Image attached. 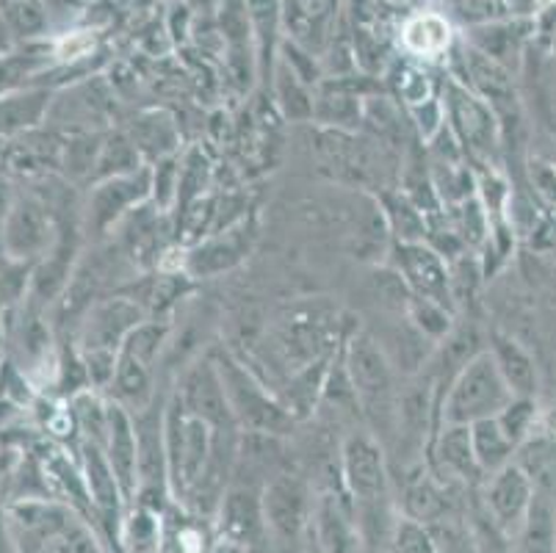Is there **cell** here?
<instances>
[{"instance_id":"8992f818","label":"cell","mask_w":556,"mask_h":553,"mask_svg":"<svg viewBox=\"0 0 556 553\" xmlns=\"http://www.w3.org/2000/svg\"><path fill=\"white\" fill-rule=\"evenodd\" d=\"M316 499L300 474L277 470L263 485V515L275 553H296L313 524Z\"/></svg>"},{"instance_id":"9c48e42d","label":"cell","mask_w":556,"mask_h":553,"mask_svg":"<svg viewBox=\"0 0 556 553\" xmlns=\"http://www.w3.org/2000/svg\"><path fill=\"white\" fill-rule=\"evenodd\" d=\"M263 485L266 481L241 479L232 474L225 495L219 501V537L239 542L250 553H275L263 515Z\"/></svg>"},{"instance_id":"7a4b0ae2","label":"cell","mask_w":556,"mask_h":553,"mask_svg":"<svg viewBox=\"0 0 556 553\" xmlns=\"http://www.w3.org/2000/svg\"><path fill=\"white\" fill-rule=\"evenodd\" d=\"M338 470L366 545L371 531L379 529V520H388V504H391V476L379 438H374L371 432L349 435L341 445Z\"/></svg>"},{"instance_id":"5bb4252c","label":"cell","mask_w":556,"mask_h":553,"mask_svg":"<svg viewBox=\"0 0 556 553\" xmlns=\"http://www.w3.org/2000/svg\"><path fill=\"white\" fill-rule=\"evenodd\" d=\"M148 194H153V175H150V169L105 177L98 189L92 191V197H89L92 227L103 236Z\"/></svg>"},{"instance_id":"4dcf8cb0","label":"cell","mask_w":556,"mask_h":553,"mask_svg":"<svg viewBox=\"0 0 556 553\" xmlns=\"http://www.w3.org/2000/svg\"><path fill=\"white\" fill-rule=\"evenodd\" d=\"M150 175H153L155 200H159L161 208H169L172 200H178V183H180L178 159H161Z\"/></svg>"},{"instance_id":"603a6c76","label":"cell","mask_w":556,"mask_h":553,"mask_svg":"<svg viewBox=\"0 0 556 553\" xmlns=\"http://www.w3.org/2000/svg\"><path fill=\"white\" fill-rule=\"evenodd\" d=\"M523 553H556V501L534 490L532 510L520 531Z\"/></svg>"},{"instance_id":"d590c367","label":"cell","mask_w":556,"mask_h":553,"mask_svg":"<svg viewBox=\"0 0 556 553\" xmlns=\"http://www.w3.org/2000/svg\"><path fill=\"white\" fill-rule=\"evenodd\" d=\"M0 365H3V335H0Z\"/></svg>"},{"instance_id":"8d00e7d4","label":"cell","mask_w":556,"mask_h":553,"mask_svg":"<svg viewBox=\"0 0 556 553\" xmlns=\"http://www.w3.org/2000/svg\"><path fill=\"white\" fill-rule=\"evenodd\" d=\"M59 3H78V0H59Z\"/></svg>"},{"instance_id":"d6a6232c","label":"cell","mask_w":556,"mask_h":553,"mask_svg":"<svg viewBox=\"0 0 556 553\" xmlns=\"http://www.w3.org/2000/svg\"><path fill=\"white\" fill-rule=\"evenodd\" d=\"M0 553H17V542H14L12 529H9L7 512H0Z\"/></svg>"},{"instance_id":"d6986e66","label":"cell","mask_w":556,"mask_h":553,"mask_svg":"<svg viewBox=\"0 0 556 553\" xmlns=\"http://www.w3.org/2000/svg\"><path fill=\"white\" fill-rule=\"evenodd\" d=\"M490 354H493L498 372L507 379L509 390H513L515 395H526V399H534V395H538V365H534L532 354L526 352L515 338H509V335L504 332H493Z\"/></svg>"},{"instance_id":"74e56055","label":"cell","mask_w":556,"mask_h":553,"mask_svg":"<svg viewBox=\"0 0 556 553\" xmlns=\"http://www.w3.org/2000/svg\"><path fill=\"white\" fill-rule=\"evenodd\" d=\"M105 553H109V551H105Z\"/></svg>"},{"instance_id":"7c38bea8","label":"cell","mask_w":556,"mask_h":553,"mask_svg":"<svg viewBox=\"0 0 556 553\" xmlns=\"http://www.w3.org/2000/svg\"><path fill=\"white\" fill-rule=\"evenodd\" d=\"M396 255H393V268L404 277L413 297L432 299L454 311V291H452V272L443 255L427 241H396Z\"/></svg>"},{"instance_id":"6da1fadb","label":"cell","mask_w":556,"mask_h":553,"mask_svg":"<svg viewBox=\"0 0 556 553\" xmlns=\"http://www.w3.org/2000/svg\"><path fill=\"white\" fill-rule=\"evenodd\" d=\"M341 352L352 388H355L357 404H361V415L371 426L374 438H379V443H382V438L396 435L399 372L393 368L382 343L371 332L346 335Z\"/></svg>"},{"instance_id":"d4e9b609","label":"cell","mask_w":556,"mask_h":553,"mask_svg":"<svg viewBox=\"0 0 556 553\" xmlns=\"http://www.w3.org/2000/svg\"><path fill=\"white\" fill-rule=\"evenodd\" d=\"M386 219L388 227L393 230L396 241H424L427 238V222H424V211L409 200L407 194L386 197Z\"/></svg>"},{"instance_id":"9a60e30c","label":"cell","mask_w":556,"mask_h":553,"mask_svg":"<svg viewBox=\"0 0 556 553\" xmlns=\"http://www.w3.org/2000/svg\"><path fill=\"white\" fill-rule=\"evenodd\" d=\"M103 451L130 510L139 495V438H136L134 415L119 402L109 404V435H105Z\"/></svg>"},{"instance_id":"e575fe53","label":"cell","mask_w":556,"mask_h":553,"mask_svg":"<svg viewBox=\"0 0 556 553\" xmlns=\"http://www.w3.org/2000/svg\"><path fill=\"white\" fill-rule=\"evenodd\" d=\"M7 152H9V144H7V139L0 136V166H3V161H7Z\"/></svg>"},{"instance_id":"f1b7e54d","label":"cell","mask_w":556,"mask_h":553,"mask_svg":"<svg viewBox=\"0 0 556 553\" xmlns=\"http://www.w3.org/2000/svg\"><path fill=\"white\" fill-rule=\"evenodd\" d=\"M277 103H280L282 114L294 122L313 120V109H316V100L307 95L305 80L291 67L282 70L280 80H277Z\"/></svg>"},{"instance_id":"ac0fdd59","label":"cell","mask_w":556,"mask_h":553,"mask_svg":"<svg viewBox=\"0 0 556 553\" xmlns=\"http://www.w3.org/2000/svg\"><path fill=\"white\" fill-rule=\"evenodd\" d=\"M404 517L418 524H438L452 517V499L446 481L434 474L409 476L404 485Z\"/></svg>"},{"instance_id":"30bf717a","label":"cell","mask_w":556,"mask_h":553,"mask_svg":"<svg viewBox=\"0 0 556 553\" xmlns=\"http://www.w3.org/2000/svg\"><path fill=\"white\" fill-rule=\"evenodd\" d=\"M148 322V307L134 297L98 299L86 311L78 329L80 352H109L119 354L128 335L139 324Z\"/></svg>"},{"instance_id":"2e32d148","label":"cell","mask_w":556,"mask_h":553,"mask_svg":"<svg viewBox=\"0 0 556 553\" xmlns=\"http://www.w3.org/2000/svg\"><path fill=\"white\" fill-rule=\"evenodd\" d=\"M252 238H255V227L244 219L241 225L230 227L222 238H211L191 250V255L186 257V272L191 277H214V274L230 272L247 257Z\"/></svg>"},{"instance_id":"484cf974","label":"cell","mask_w":556,"mask_h":553,"mask_svg":"<svg viewBox=\"0 0 556 553\" xmlns=\"http://www.w3.org/2000/svg\"><path fill=\"white\" fill-rule=\"evenodd\" d=\"M366 109L361 105V98H349V95H325L318 98L313 109V120L332 130H355L361 128Z\"/></svg>"},{"instance_id":"52a82bcc","label":"cell","mask_w":556,"mask_h":553,"mask_svg":"<svg viewBox=\"0 0 556 553\" xmlns=\"http://www.w3.org/2000/svg\"><path fill=\"white\" fill-rule=\"evenodd\" d=\"M169 327L159 322H144L128 335L119 354H116V374H114V393L116 402L128 407L130 413L150 407L155 399L153 390V368L159 360L161 347L166 341Z\"/></svg>"},{"instance_id":"e0dca14e","label":"cell","mask_w":556,"mask_h":553,"mask_svg":"<svg viewBox=\"0 0 556 553\" xmlns=\"http://www.w3.org/2000/svg\"><path fill=\"white\" fill-rule=\"evenodd\" d=\"M432 454H434V476L446 479L448 485L468 481L484 476L477 465L471 445V426H443L441 435L432 438Z\"/></svg>"},{"instance_id":"4fadbf2b","label":"cell","mask_w":556,"mask_h":553,"mask_svg":"<svg viewBox=\"0 0 556 553\" xmlns=\"http://www.w3.org/2000/svg\"><path fill=\"white\" fill-rule=\"evenodd\" d=\"M446 116L448 128L457 136L459 144L471 147L477 155H490L498 144V122L493 109L482 98L471 95L465 86L448 80L446 86Z\"/></svg>"},{"instance_id":"f546056e","label":"cell","mask_w":556,"mask_h":553,"mask_svg":"<svg viewBox=\"0 0 556 553\" xmlns=\"http://www.w3.org/2000/svg\"><path fill=\"white\" fill-rule=\"evenodd\" d=\"M3 14H7V23L20 37H37L48 25V14H45V7L39 0H9Z\"/></svg>"},{"instance_id":"cb8c5ba5","label":"cell","mask_w":556,"mask_h":553,"mask_svg":"<svg viewBox=\"0 0 556 553\" xmlns=\"http://www.w3.org/2000/svg\"><path fill=\"white\" fill-rule=\"evenodd\" d=\"M452 39V28L443 17L438 14H424V17L409 20L404 28V45L409 53L416 55H438L448 48Z\"/></svg>"},{"instance_id":"44dd1931","label":"cell","mask_w":556,"mask_h":553,"mask_svg":"<svg viewBox=\"0 0 556 553\" xmlns=\"http://www.w3.org/2000/svg\"><path fill=\"white\" fill-rule=\"evenodd\" d=\"M515 463L529 474L538 493L551 495L556 501V435H538L529 438L515 454Z\"/></svg>"},{"instance_id":"ffe728a7","label":"cell","mask_w":556,"mask_h":553,"mask_svg":"<svg viewBox=\"0 0 556 553\" xmlns=\"http://www.w3.org/2000/svg\"><path fill=\"white\" fill-rule=\"evenodd\" d=\"M50 109V95L45 89L20 91V95H9L0 98V136L12 139L20 134H31L42 125Z\"/></svg>"},{"instance_id":"836d02e7","label":"cell","mask_w":556,"mask_h":553,"mask_svg":"<svg viewBox=\"0 0 556 553\" xmlns=\"http://www.w3.org/2000/svg\"><path fill=\"white\" fill-rule=\"evenodd\" d=\"M296 553H330V551H327V545H325V542L318 540L316 529H313V524H311V529H307L305 540H302L300 551H296Z\"/></svg>"},{"instance_id":"277c9868","label":"cell","mask_w":556,"mask_h":553,"mask_svg":"<svg viewBox=\"0 0 556 553\" xmlns=\"http://www.w3.org/2000/svg\"><path fill=\"white\" fill-rule=\"evenodd\" d=\"M515 393L502 377L493 354L479 352L463 372L452 379L446 393L438 402V418L443 426H471L477 420L495 418Z\"/></svg>"},{"instance_id":"ba28073f","label":"cell","mask_w":556,"mask_h":553,"mask_svg":"<svg viewBox=\"0 0 556 553\" xmlns=\"http://www.w3.org/2000/svg\"><path fill=\"white\" fill-rule=\"evenodd\" d=\"M59 230L53 211L42 200L31 194H17L9 211L7 222L0 227V247L9 263L37 266L59 241Z\"/></svg>"},{"instance_id":"4316f807","label":"cell","mask_w":556,"mask_h":553,"mask_svg":"<svg viewBox=\"0 0 556 553\" xmlns=\"http://www.w3.org/2000/svg\"><path fill=\"white\" fill-rule=\"evenodd\" d=\"M404 316L416 324V327L421 329V332L427 335L432 343L446 341L448 335H452V329H454L452 311H448V307H443V304L432 302V299L413 297V299H409V307H407V313H404Z\"/></svg>"},{"instance_id":"83f0119b","label":"cell","mask_w":556,"mask_h":553,"mask_svg":"<svg viewBox=\"0 0 556 553\" xmlns=\"http://www.w3.org/2000/svg\"><path fill=\"white\" fill-rule=\"evenodd\" d=\"M498 426L504 429V435L509 438V443L515 449L526 443V440L534 435V424H538V402L534 399H526V395H515L513 402L495 415Z\"/></svg>"},{"instance_id":"7402d4cb","label":"cell","mask_w":556,"mask_h":553,"mask_svg":"<svg viewBox=\"0 0 556 553\" xmlns=\"http://www.w3.org/2000/svg\"><path fill=\"white\" fill-rule=\"evenodd\" d=\"M471 445H473V456H477V465L484 476L495 474V470H502L504 465H509L518 454L509 438L504 435V429L498 426L495 418H484L471 424Z\"/></svg>"},{"instance_id":"1f68e13d","label":"cell","mask_w":556,"mask_h":553,"mask_svg":"<svg viewBox=\"0 0 556 553\" xmlns=\"http://www.w3.org/2000/svg\"><path fill=\"white\" fill-rule=\"evenodd\" d=\"M454 9L468 23H488V20H498L507 14L504 0H454Z\"/></svg>"},{"instance_id":"8fae6325","label":"cell","mask_w":556,"mask_h":553,"mask_svg":"<svg viewBox=\"0 0 556 553\" xmlns=\"http://www.w3.org/2000/svg\"><path fill=\"white\" fill-rule=\"evenodd\" d=\"M484 479H488L484 481V506H488L490 520L504 537L518 540L534 501L532 479L515 460Z\"/></svg>"},{"instance_id":"3957f363","label":"cell","mask_w":556,"mask_h":553,"mask_svg":"<svg viewBox=\"0 0 556 553\" xmlns=\"http://www.w3.org/2000/svg\"><path fill=\"white\" fill-rule=\"evenodd\" d=\"M216 445V429L184 407L175 393L166 404V468H169L172 499L191 501Z\"/></svg>"},{"instance_id":"5b68a950","label":"cell","mask_w":556,"mask_h":553,"mask_svg":"<svg viewBox=\"0 0 556 553\" xmlns=\"http://www.w3.org/2000/svg\"><path fill=\"white\" fill-rule=\"evenodd\" d=\"M214 363L219 368L232 418H236L241 432L271 435V438H286V435H291V429L296 426V418L291 415V410L282 404V399L269 393V388L244 363H239V360L227 352L214 357Z\"/></svg>"}]
</instances>
